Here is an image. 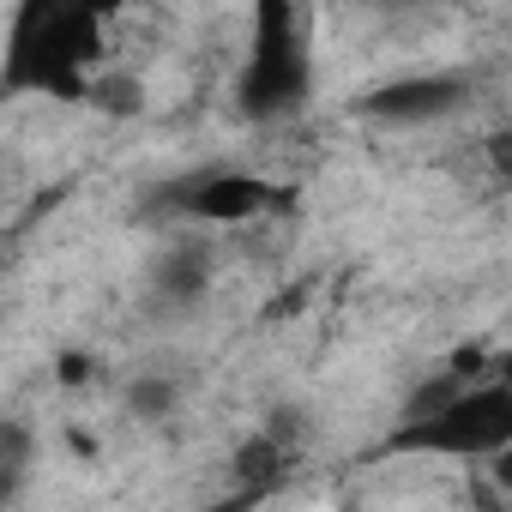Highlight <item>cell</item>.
Returning a JSON list of instances; mask_svg holds the SVG:
<instances>
[{"mask_svg": "<svg viewBox=\"0 0 512 512\" xmlns=\"http://www.w3.org/2000/svg\"><path fill=\"white\" fill-rule=\"evenodd\" d=\"M103 55H109V19L97 7L25 0L7 19V43H0V91L49 97V103H91Z\"/></svg>", "mask_w": 512, "mask_h": 512, "instance_id": "6da1fadb", "label": "cell"}, {"mask_svg": "<svg viewBox=\"0 0 512 512\" xmlns=\"http://www.w3.org/2000/svg\"><path fill=\"white\" fill-rule=\"evenodd\" d=\"M314 103V49L308 19L290 0H260L247 25V55L235 73V115L253 127H284Z\"/></svg>", "mask_w": 512, "mask_h": 512, "instance_id": "7a4b0ae2", "label": "cell"}, {"mask_svg": "<svg viewBox=\"0 0 512 512\" xmlns=\"http://www.w3.org/2000/svg\"><path fill=\"white\" fill-rule=\"evenodd\" d=\"M506 446H512V386L500 374H488V380L464 386L446 410H434L422 422H398L380 452H428V458L488 464Z\"/></svg>", "mask_w": 512, "mask_h": 512, "instance_id": "3957f363", "label": "cell"}, {"mask_svg": "<svg viewBox=\"0 0 512 512\" xmlns=\"http://www.w3.org/2000/svg\"><path fill=\"white\" fill-rule=\"evenodd\" d=\"M163 205L193 223H211V229H241V223L272 217L284 205V187H272L253 169H193L163 187Z\"/></svg>", "mask_w": 512, "mask_h": 512, "instance_id": "277c9868", "label": "cell"}, {"mask_svg": "<svg viewBox=\"0 0 512 512\" xmlns=\"http://www.w3.org/2000/svg\"><path fill=\"white\" fill-rule=\"evenodd\" d=\"M476 97V79L458 73V67H434V73H398V79H380L356 97V115L362 121H380V127H434V121H452L464 115Z\"/></svg>", "mask_w": 512, "mask_h": 512, "instance_id": "5b68a950", "label": "cell"}, {"mask_svg": "<svg viewBox=\"0 0 512 512\" xmlns=\"http://www.w3.org/2000/svg\"><path fill=\"white\" fill-rule=\"evenodd\" d=\"M211 272H217V253H211L205 241H193V235H175V241L157 247L145 284H151V302H157V308L187 314V308H199V302L211 296Z\"/></svg>", "mask_w": 512, "mask_h": 512, "instance_id": "8992f818", "label": "cell"}, {"mask_svg": "<svg viewBox=\"0 0 512 512\" xmlns=\"http://www.w3.org/2000/svg\"><path fill=\"white\" fill-rule=\"evenodd\" d=\"M302 470V452H290V446H278V440H266L260 428L253 434H241L235 446H229V494H247V500H272L278 488H290V476Z\"/></svg>", "mask_w": 512, "mask_h": 512, "instance_id": "52a82bcc", "label": "cell"}, {"mask_svg": "<svg viewBox=\"0 0 512 512\" xmlns=\"http://www.w3.org/2000/svg\"><path fill=\"white\" fill-rule=\"evenodd\" d=\"M37 470V428L25 416H0V512H13Z\"/></svg>", "mask_w": 512, "mask_h": 512, "instance_id": "ba28073f", "label": "cell"}, {"mask_svg": "<svg viewBox=\"0 0 512 512\" xmlns=\"http://www.w3.org/2000/svg\"><path fill=\"white\" fill-rule=\"evenodd\" d=\"M121 404H127L133 422H145V428H169V422L181 416V386H175L169 374H139V380H127Z\"/></svg>", "mask_w": 512, "mask_h": 512, "instance_id": "9c48e42d", "label": "cell"}, {"mask_svg": "<svg viewBox=\"0 0 512 512\" xmlns=\"http://www.w3.org/2000/svg\"><path fill=\"white\" fill-rule=\"evenodd\" d=\"M260 434H266V440H278V446H290V452H308V434H314V416H308V404H296V398H278V404L266 410V422H260Z\"/></svg>", "mask_w": 512, "mask_h": 512, "instance_id": "30bf717a", "label": "cell"}, {"mask_svg": "<svg viewBox=\"0 0 512 512\" xmlns=\"http://www.w3.org/2000/svg\"><path fill=\"white\" fill-rule=\"evenodd\" d=\"M85 109H109V115H139L145 109V85L133 73H97L91 85V103Z\"/></svg>", "mask_w": 512, "mask_h": 512, "instance_id": "8fae6325", "label": "cell"}, {"mask_svg": "<svg viewBox=\"0 0 512 512\" xmlns=\"http://www.w3.org/2000/svg\"><path fill=\"white\" fill-rule=\"evenodd\" d=\"M91 374H97V356H85V350H61V356H55V380H61L67 392H79Z\"/></svg>", "mask_w": 512, "mask_h": 512, "instance_id": "7c38bea8", "label": "cell"}, {"mask_svg": "<svg viewBox=\"0 0 512 512\" xmlns=\"http://www.w3.org/2000/svg\"><path fill=\"white\" fill-rule=\"evenodd\" d=\"M260 500H247V494H223V500H211V506H199V512H253Z\"/></svg>", "mask_w": 512, "mask_h": 512, "instance_id": "4fadbf2b", "label": "cell"}, {"mask_svg": "<svg viewBox=\"0 0 512 512\" xmlns=\"http://www.w3.org/2000/svg\"><path fill=\"white\" fill-rule=\"evenodd\" d=\"M338 512H362V506H350V500H344V506H338Z\"/></svg>", "mask_w": 512, "mask_h": 512, "instance_id": "5bb4252c", "label": "cell"}]
</instances>
